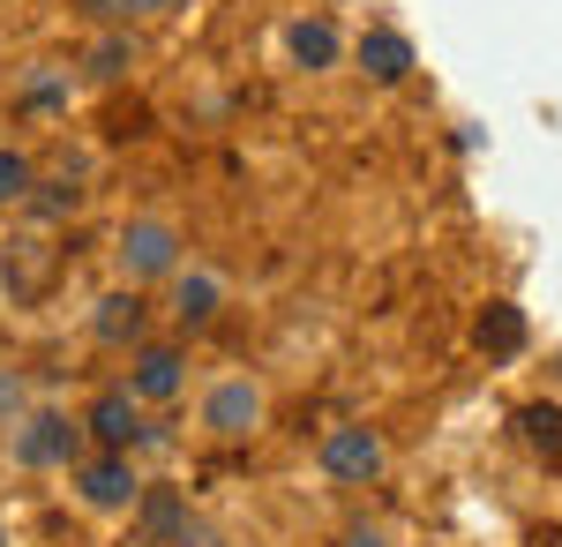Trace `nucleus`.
Instances as JSON below:
<instances>
[{
	"mask_svg": "<svg viewBox=\"0 0 562 547\" xmlns=\"http://www.w3.org/2000/svg\"><path fill=\"white\" fill-rule=\"evenodd\" d=\"M203 421H211L217 435H248V427L262 421V390L256 382H217L211 405H203Z\"/></svg>",
	"mask_w": 562,
	"mask_h": 547,
	"instance_id": "obj_7",
	"label": "nucleus"
},
{
	"mask_svg": "<svg viewBox=\"0 0 562 547\" xmlns=\"http://www.w3.org/2000/svg\"><path fill=\"white\" fill-rule=\"evenodd\" d=\"M76 211H83V188H76V180H53L38 196V217H76Z\"/></svg>",
	"mask_w": 562,
	"mask_h": 547,
	"instance_id": "obj_17",
	"label": "nucleus"
},
{
	"mask_svg": "<svg viewBox=\"0 0 562 547\" xmlns=\"http://www.w3.org/2000/svg\"><path fill=\"white\" fill-rule=\"evenodd\" d=\"M518 427H525V443H532L540 458H562V405H525Z\"/></svg>",
	"mask_w": 562,
	"mask_h": 547,
	"instance_id": "obj_14",
	"label": "nucleus"
},
{
	"mask_svg": "<svg viewBox=\"0 0 562 547\" xmlns=\"http://www.w3.org/2000/svg\"><path fill=\"white\" fill-rule=\"evenodd\" d=\"M323 472L330 480H375L383 472V435L375 427H330L323 435Z\"/></svg>",
	"mask_w": 562,
	"mask_h": 547,
	"instance_id": "obj_4",
	"label": "nucleus"
},
{
	"mask_svg": "<svg viewBox=\"0 0 562 547\" xmlns=\"http://www.w3.org/2000/svg\"><path fill=\"white\" fill-rule=\"evenodd\" d=\"M90 435H98L105 450H128V443H166V427L143 421V398H128V390H105V398L90 405Z\"/></svg>",
	"mask_w": 562,
	"mask_h": 547,
	"instance_id": "obj_2",
	"label": "nucleus"
},
{
	"mask_svg": "<svg viewBox=\"0 0 562 547\" xmlns=\"http://www.w3.org/2000/svg\"><path fill=\"white\" fill-rule=\"evenodd\" d=\"M360 68H368L375 83H405V68H413V45L397 38V31H368V38H360Z\"/></svg>",
	"mask_w": 562,
	"mask_h": 547,
	"instance_id": "obj_11",
	"label": "nucleus"
},
{
	"mask_svg": "<svg viewBox=\"0 0 562 547\" xmlns=\"http://www.w3.org/2000/svg\"><path fill=\"white\" fill-rule=\"evenodd\" d=\"M121 68H128V38H105L90 53V76H121Z\"/></svg>",
	"mask_w": 562,
	"mask_h": 547,
	"instance_id": "obj_18",
	"label": "nucleus"
},
{
	"mask_svg": "<svg viewBox=\"0 0 562 547\" xmlns=\"http://www.w3.org/2000/svg\"><path fill=\"white\" fill-rule=\"evenodd\" d=\"M480 353H487V360H518L525 353V308L495 300V308L480 315Z\"/></svg>",
	"mask_w": 562,
	"mask_h": 547,
	"instance_id": "obj_10",
	"label": "nucleus"
},
{
	"mask_svg": "<svg viewBox=\"0 0 562 547\" xmlns=\"http://www.w3.org/2000/svg\"><path fill=\"white\" fill-rule=\"evenodd\" d=\"M76 450H83V427L68 413H31L23 435H15V458L23 465H76Z\"/></svg>",
	"mask_w": 562,
	"mask_h": 547,
	"instance_id": "obj_3",
	"label": "nucleus"
},
{
	"mask_svg": "<svg viewBox=\"0 0 562 547\" xmlns=\"http://www.w3.org/2000/svg\"><path fill=\"white\" fill-rule=\"evenodd\" d=\"M90 15H128V0H83Z\"/></svg>",
	"mask_w": 562,
	"mask_h": 547,
	"instance_id": "obj_21",
	"label": "nucleus"
},
{
	"mask_svg": "<svg viewBox=\"0 0 562 547\" xmlns=\"http://www.w3.org/2000/svg\"><path fill=\"white\" fill-rule=\"evenodd\" d=\"M346 547H390V540H383V533H352Z\"/></svg>",
	"mask_w": 562,
	"mask_h": 547,
	"instance_id": "obj_22",
	"label": "nucleus"
},
{
	"mask_svg": "<svg viewBox=\"0 0 562 547\" xmlns=\"http://www.w3.org/2000/svg\"><path fill=\"white\" fill-rule=\"evenodd\" d=\"M293 60L301 68H330L338 60V31L330 23H293Z\"/></svg>",
	"mask_w": 562,
	"mask_h": 547,
	"instance_id": "obj_15",
	"label": "nucleus"
},
{
	"mask_svg": "<svg viewBox=\"0 0 562 547\" xmlns=\"http://www.w3.org/2000/svg\"><path fill=\"white\" fill-rule=\"evenodd\" d=\"M166 547H217V533H211V525H180Z\"/></svg>",
	"mask_w": 562,
	"mask_h": 547,
	"instance_id": "obj_20",
	"label": "nucleus"
},
{
	"mask_svg": "<svg viewBox=\"0 0 562 547\" xmlns=\"http://www.w3.org/2000/svg\"><path fill=\"white\" fill-rule=\"evenodd\" d=\"M23 196H31V158L0 150V203H23Z\"/></svg>",
	"mask_w": 562,
	"mask_h": 547,
	"instance_id": "obj_16",
	"label": "nucleus"
},
{
	"mask_svg": "<svg viewBox=\"0 0 562 547\" xmlns=\"http://www.w3.org/2000/svg\"><path fill=\"white\" fill-rule=\"evenodd\" d=\"M60 98H68V90L53 83V76H31V83H23V105H60Z\"/></svg>",
	"mask_w": 562,
	"mask_h": 547,
	"instance_id": "obj_19",
	"label": "nucleus"
},
{
	"mask_svg": "<svg viewBox=\"0 0 562 547\" xmlns=\"http://www.w3.org/2000/svg\"><path fill=\"white\" fill-rule=\"evenodd\" d=\"M53 263H60V248H53L45 233H15V241L0 248V278H8L15 300H38L45 286H53Z\"/></svg>",
	"mask_w": 562,
	"mask_h": 547,
	"instance_id": "obj_1",
	"label": "nucleus"
},
{
	"mask_svg": "<svg viewBox=\"0 0 562 547\" xmlns=\"http://www.w3.org/2000/svg\"><path fill=\"white\" fill-rule=\"evenodd\" d=\"M90 331L105 337V345H135V337H143V300L135 293H105L98 315H90Z\"/></svg>",
	"mask_w": 562,
	"mask_h": 547,
	"instance_id": "obj_12",
	"label": "nucleus"
},
{
	"mask_svg": "<svg viewBox=\"0 0 562 547\" xmlns=\"http://www.w3.org/2000/svg\"><path fill=\"white\" fill-rule=\"evenodd\" d=\"M128 398H150V405L180 398V353L173 345H143V353H135V390Z\"/></svg>",
	"mask_w": 562,
	"mask_h": 547,
	"instance_id": "obj_8",
	"label": "nucleus"
},
{
	"mask_svg": "<svg viewBox=\"0 0 562 547\" xmlns=\"http://www.w3.org/2000/svg\"><path fill=\"white\" fill-rule=\"evenodd\" d=\"M173 225H158V217H135L128 233H121V263H128L135 278H166L173 270Z\"/></svg>",
	"mask_w": 562,
	"mask_h": 547,
	"instance_id": "obj_6",
	"label": "nucleus"
},
{
	"mask_svg": "<svg viewBox=\"0 0 562 547\" xmlns=\"http://www.w3.org/2000/svg\"><path fill=\"white\" fill-rule=\"evenodd\" d=\"M173 315L188 323V331H203V323L217 315V278H203V270L180 278V286H173Z\"/></svg>",
	"mask_w": 562,
	"mask_h": 547,
	"instance_id": "obj_13",
	"label": "nucleus"
},
{
	"mask_svg": "<svg viewBox=\"0 0 562 547\" xmlns=\"http://www.w3.org/2000/svg\"><path fill=\"white\" fill-rule=\"evenodd\" d=\"M76 488H83V503H90V510H128L135 495H143V488H135L128 450H105V458L76 465Z\"/></svg>",
	"mask_w": 562,
	"mask_h": 547,
	"instance_id": "obj_5",
	"label": "nucleus"
},
{
	"mask_svg": "<svg viewBox=\"0 0 562 547\" xmlns=\"http://www.w3.org/2000/svg\"><path fill=\"white\" fill-rule=\"evenodd\" d=\"M135 525H143V547H166L188 525V503H180L173 488H143L135 495Z\"/></svg>",
	"mask_w": 562,
	"mask_h": 547,
	"instance_id": "obj_9",
	"label": "nucleus"
}]
</instances>
